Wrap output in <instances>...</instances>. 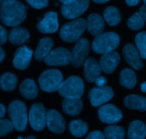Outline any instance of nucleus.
<instances>
[{"label": "nucleus", "mask_w": 146, "mask_h": 139, "mask_svg": "<svg viewBox=\"0 0 146 139\" xmlns=\"http://www.w3.org/2000/svg\"><path fill=\"white\" fill-rule=\"evenodd\" d=\"M139 14L140 15L142 19H143L145 22H146V5H143L140 9V12Z\"/></svg>", "instance_id": "nucleus-38"}, {"label": "nucleus", "mask_w": 146, "mask_h": 139, "mask_svg": "<svg viewBox=\"0 0 146 139\" xmlns=\"http://www.w3.org/2000/svg\"><path fill=\"white\" fill-rule=\"evenodd\" d=\"M69 130L72 135L80 138L85 136L88 130V126L82 120H75L69 123Z\"/></svg>", "instance_id": "nucleus-29"}, {"label": "nucleus", "mask_w": 146, "mask_h": 139, "mask_svg": "<svg viewBox=\"0 0 146 139\" xmlns=\"http://www.w3.org/2000/svg\"><path fill=\"white\" fill-rule=\"evenodd\" d=\"M26 16V7L17 0L2 5L0 7V19L6 26H18L25 20Z\"/></svg>", "instance_id": "nucleus-1"}, {"label": "nucleus", "mask_w": 146, "mask_h": 139, "mask_svg": "<svg viewBox=\"0 0 146 139\" xmlns=\"http://www.w3.org/2000/svg\"><path fill=\"white\" fill-rule=\"evenodd\" d=\"M87 139H103L105 138V135L100 130H94L87 136Z\"/></svg>", "instance_id": "nucleus-35"}, {"label": "nucleus", "mask_w": 146, "mask_h": 139, "mask_svg": "<svg viewBox=\"0 0 146 139\" xmlns=\"http://www.w3.org/2000/svg\"><path fill=\"white\" fill-rule=\"evenodd\" d=\"M125 2L128 6H136L139 3L140 0H125Z\"/></svg>", "instance_id": "nucleus-39"}, {"label": "nucleus", "mask_w": 146, "mask_h": 139, "mask_svg": "<svg viewBox=\"0 0 146 139\" xmlns=\"http://www.w3.org/2000/svg\"><path fill=\"white\" fill-rule=\"evenodd\" d=\"M92 1L97 4H104V3H106V2H109L110 0H92Z\"/></svg>", "instance_id": "nucleus-44"}, {"label": "nucleus", "mask_w": 146, "mask_h": 139, "mask_svg": "<svg viewBox=\"0 0 146 139\" xmlns=\"http://www.w3.org/2000/svg\"><path fill=\"white\" fill-rule=\"evenodd\" d=\"M140 90H141L142 92L143 93L146 92V82L143 83V84L140 85Z\"/></svg>", "instance_id": "nucleus-43"}, {"label": "nucleus", "mask_w": 146, "mask_h": 139, "mask_svg": "<svg viewBox=\"0 0 146 139\" xmlns=\"http://www.w3.org/2000/svg\"><path fill=\"white\" fill-rule=\"evenodd\" d=\"M146 136V126L140 121H134L129 126L127 138L130 139H143Z\"/></svg>", "instance_id": "nucleus-25"}, {"label": "nucleus", "mask_w": 146, "mask_h": 139, "mask_svg": "<svg viewBox=\"0 0 146 139\" xmlns=\"http://www.w3.org/2000/svg\"><path fill=\"white\" fill-rule=\"evenodd\" d=\"M61 3L62 4H67V3H70V2H72L73 0H59Z\"/></svg>", "instance_id": "nucleus-45"}, {"label": "nucleus", "mask_w": 146, "mask_h": 139, "mask_svg": "<svg viewBox=\"0 0 146 139\" xmlns=\"http://www.w3.org/2000/svg\"><path fill=\"white\" fill-rule=\"evenodd\" d=\"M5 51H4L2 47H0V62H2L4 59H5Z\"/></svg>", "instance_id": "nucleus-41"}, {"label": "nucleus", "mask_w": 146, "mask_h": 139, "mask_svg": "<svg viewBox=\"0 0 146 139\" xmlns=\"http://www.w3.org/2000/svg\"><path fill=\"white\" fill-rule=\"evenodd\" d=\"M95 84H96L97 86H103L105 85V84L107 83V79L104 76H98V78L95 79Z\"/></svg>", "instance_id": "nucleus-37"}, {"label": "nucleus", "mask_w": 146, "mask_h": 139, "mask_svg": "<svg viewBox=\"0 0 146 139\" xmlns=\"http://www.w3.org/2000/svg\"><path fill=\"white\" fill-rule=\"evenodd\" d=\"M62 81V74L60 70L55 69L46 70L39 78L40 88L46 92H54L57 91Z\"/></svg>", "instance_id": "nucleus-6"}, {"label": "nucleus", "mask_w": 146, "mask_h": 139, "mask_svg": "<svg viewBox=\"0 0 146 139\" xmlns=\"http://www.w3.org/2000/svg\"><path fill=\"white\" fill-rule=\"evenodd\" d=\"M114 96L113 89L109 86H98L92 88L89 92L90 103L94 107L102 106L103 103L111 100Z\"/></svg>", "instance_id": "nucleus-10"}, {"label": "nucleus", "mask_w": 146, "mask_h": 139, "mask_svg": "<svg viewBox=\"0 0 146 139\" xmlns=\"http://www.w3.org/2000/svg\"><path fill=\"white\" fill-rule=\"evenodd\" d=\"M8 113L14 128L18 131H24L27 124V111L25 103L19 100L11 102L8 107Z\"/></svg>", "instance_id": "nucleus-3"}, {"label": "nucleus", "mask_w": 146, "mask_h": 139, "mask_svg": "<svg viewBox=\"0 0 146 139\" xmlns=\"http://www.w3.org/2000/svg\"><path fill=\"white\" fill-rule=\"evenodd\" d=\"M123 57L127 64H130L133 69L140 70L143 69V64L140 59V55L137 49L132 43H127L123 47Z\"/></svg>", "instance_id": "nucleus-16"}, {"label": "nucleus", "mask_w": 146, "mask_h": 139, "mask_svg": "<svg viewBox=\"0 0 146 139\" xmlns=\"http://www.w3.org/2000/svg\"><path fill=\"white\" fill-rule=\"evenodd\" d=\"M88 32L94 36L101 34L105 29L103 18L98 14H91L86 20Z\"/></svg>", "instance_id": "nucleus-19"}, {"label": "nucleus", "mask_w": 146, "mask_h": 139, "mask_svg": "<svg viewBox=\"0 0 146 139\" xmlns=\"http://www.w3.org/2000/svg\"><path fill=\"white\" fill-rule=\"evenodd\" d=\"M136 46L140 53V57L143 59H146V32H143L137 34L135 39Z\"/></svg>", "instance_id": "nucleus-31"}, {"label": "nucleus", "mask_w": 146, "mask_h": 139, "mask_svg": "<svg viewBox=\"0 0 146 139\" xmlns=\"http://www.w3.org/2000/svg\"><path fill=\"white\" fill-rule=\"evenodd\" d=\"M5 113H6V109L5 106L0 103V119H2L5 116Z\"/></svg>", "instance_id": "nucleus-40"}, {"label": "nucleus", "mask_w": 146, "mask_h": 139, "mask_svg": "<svg viewBox=\"0 0 146 139\" xmlns=\"http://www.w3.org/2000/svg\"><path fill=\"white\" fill-rule=\"evenodd\" d=\"M124 104L127 109L146 111V98L135 94L128 95L124 99Z\"/></svg>", "instance_id": "nucleus-23"}, {"label": "nucleus", "mask_w": 146, "mask_h": 139, "mask_svg": "<svg viewBox=\"0 0 146 139\" xmlns=\"http://www.w3.org/2000/svg\"><path fill=\"white\" fill-rule=\"evenodd\" d=\"M120 60V55L117 52L113 51L102 54L99 63L104 72L106 74H111L117 68Z\"/></svg>", "instance_id": "nucleus-17"}, {"label": "nucleus", "mask_w": 146, "mask_h": 139, "mask_svg": "<svg viewBox=\"0 0 146 139\" xmlns=\"http://www.w3.org/2000/svg\"><path fill=\"white\" fill-rule=\"evenodd\" d=\"M15 1H17V0H0V6L5 5L7 3H9V2H15Z\"/></svg>", "instance_id": "nucleus-42"}, {"label": "nucleus", "mask_w": 146, "mask_h": 139, "mask_svg": "<svg viewBox=\"0 0 146 139\" xmlns=\"http://www.w3.org/2000/svg\"><path fill=\"white\" fill-rule=\"evenodd\" d=\"M19 92L24 98L32 100L36 99L38 95V88L34 80L27 78L21 84Z\"/></svg>", "instance_id": "nucleus-22"}, {"label": "nucleus", "mask_w": 146, "mask_h": 139, "mask_svg": "<svg viewBox=\"0 0 146 139\" xmlns=\"http://www.w3.org/2000/svg\"><path fill=\"white\" fill-rule=\"evenodd\" d=\"M89 0H73L67 4H63L61 12L63 16L67 19L78 18L88 9Z\"/></svg>", "instance_id": "nucleus-9"}, {"label": "nucleus", "mask_w": 146, "mask_h": 139, "mask_svg": "<svg viewBox=\"0 0 146 139\" xmlns=\"http://www.w3.org/2000/svg\"><path fill=\"white\" fill-rule=\"evenodd\" d=\"M54 42L51 38L44 37L40 39L38 46L34 53V57L35 59L39 61H43L50 54Z\"/></svg>", "instance_id": "nucleus-21"}, {"label": "nucleus", "mask_w": 146, "mask_h": 139, "mask_svg": "<svg viewBox=\"0 0 146 139\" xmlns=\"http://www.w3.org/2000/svg\"><path fill=\"white\" fill-rule=\"evenodd\" d=\"M46 124L50 131L60 134L65 130V121L57 111L51 109L47 112Z\"/></svg>", "instance_id": "nucleus-13"}, {"label": "nucleus", "mask_w": 146, "mask_h": 139, "mask_svg": "<svg viewBox=\"0 0 146 139\" xmlns=\"http://www.w3.org/2000/svg\"><path fill=\"white\" fill-rule=\"evenodd\" d=\"M33 51L26 46H23L17 49L13 59V65L16 69L25 70L29 67L32 59Z\"/></svg>", "instance_id": "nucleus-15"}, {"label": "nucleus", "mask_w": 146, "mask_h": 139, "mask_svg": "<svg viewBox=\"0 0 146 139\" xmlns=\"http://www.w3.org/2000/svg\"><path fill=\"white\" fill-rule=\"evenodd\" d=\"M102 69L100 63L94 58H89L84 63V76L88 82H94L100 75Z\"/></svg>", "instance_id": "nucleus-18"}, {"label": "nucleus", "mask_w": 146, "mask_h": 139, "mask_svg": "<svg viewBox=\"0 0 146 139\" xmlns=\"http://www.w3.org/2000/svg\"><path fill=\"white\" fill-rule=\"evenodd\" d=\"M59 27L57 14L54 12H48L44 18L36 24V28L42 34H52L57 32Z\"/></svg>", "instance_id": "nucleus-14"}, {"label": "nucleus", "mask_w": 146, "mask_h": 139, "mask_svg": "<svg viewBox=\"0 0 146 139\" xmlns=\"http://www.w3.org/2000/svg\"><path fill=\"white\" fill-rule=\"evenodd\" d=\"M105 21L110 26H117L121 21L120 12L115 7H109L106 8L103 12Z\"/></svg>", "instance_id": "nucleus-28"}, {"label": "nucleus", "mask_w": 146, "mask_h": 139, "mask_svg": "<svg viewBox=\"0 0 146 139\" xmlns=\"http://www.w3.org/2000/svg\"><path fill=\"white\" fill-rule=\"evenodd\" d=\"M7 38V30L3 26H0V45H2L6 43Z\"/></svg>", "instance_id": "nucleus-36"}, {"label": "nucleus", "mask_w": 146, "mask_h": 139, "mask_svg": "<svg viewBox=\"0 0 146 139\" xmlns=\"http://www.w3.org/2000/svg\"><path fill=\"white\" fill-rule=\"evenodd\" d=\"M26 138H27V139H35V137H34V136H28V137H27Z\"/></svg>", "instance_id": "nucleus-46"}, {"label": "nucleus", "mask_w": 146, "mask_h": 139, "mask_svg": "<svg viewBox=\"0 0 146 139\" xmlns=\"http://www.w3.org/2000/svg\"><path fill=\"white\" fill-rule=\"evenodd\" d=\"M86 29V20L79 18L66 24L61 28L60 32V38L64 42L73 43L80 38Z\"/></svg>", "instance_id": "nucleus-4"}, {"label": "nucleus", "mask_w": 146, "mask_h": 139, "mask_svg": "<svg viewBox=\"0 0 146 139\" xmlns=\"http://www.w3.org/2000/svg\"><path fill=\"white\" fill-rule=\"evenodd\" d=\"M47 112L44 106L41 103H35L29 112V121L31 127L36 131L44 129L46 124Z\"/></svg>", "instance_id": "nucleus-7"}, {"label": "nucleus", "mask_w": 146, "mask_h": 139, "mask_svg": "<svg viewBox=\"0 0 146 139\" xmlns=\"http://www.w3.org/2000/svg\"><path fill=\"white\" fill-rule=\"evenodd\" d=\"M89 51V42L85 38L78 39L71 52V64L72 67L75 68L82 67L86 60Z\"/></svg>", "instance_id": "nucleus-8"}, {"label": "nucleus", "mask_w": 146, "mask_h": 139, "mask_svg": "<svg viewBox=\"0 0 146 139\" xmlns=\"http://www.w3.org/2000/svg\"><path fill=\"white\" fill-rule=\"evenodd\" d=\"M98 117L102 122L108 124L116 123L123 118L121 111L113 104L102 106L98 109Z\"/></svg>", "instance_id": "nucleus-12"}, {"label": "nucleus", "mask_w": 146, "mask_h": 139, "mask_svg": "<svg viewBox=\"0 0 146 139\" xmlns=\"http://www.w3.org/2000/svg\"><path fill=\"white\" fill-rule=\"evenodd\" d=\"M15 128L13 123L8 119H0V137L10 133Z\"/></svg>", "instance_id": "nucleus-33"}, {"label": "nucleus", "mask_w": 146, "mask_h": 139, "mask_svg": "<svg viewBox=\"0 0 146 139\" xmlns=\"http://www.w3.org/2000/svg\"><path fill=\"white\" fill-rule=\"evenodd\" d=\"M17 77L15 74L7 72L0 76V88L5 91H12L17 85Z\"/></svg>", "instance_id": "nucleus-27"}, {"label": "nucleus", "mask_w": 146, "mask_h": 139, "mask_svg": "<svg viewBox=\"0 0 146 139\" xmlns=\"http://www.w3.org/2000/svg\"><path fill=\"white\" fill-rule=\"evenodd\" d=\"M127 26L133 30H139L144 27L145 22L142 19L139 13H135L127 20Z\"/></svg>", "instance_id": "nucleus-32"}, {"label": "nucleus", "mask_w": 146, "mask_h": 139, "mask_svg": "<svg viewBox=\"0 0 146 139\" xmlns=\"http://www.w3.org/2000/svg\"><path fill=\"white\" fill-rule=\"evenodd\" d=\"M84 90L85 85L82 78L76 76H72L62 81L57 91L62 97L81 98Z\"/></svg>", "instance_id": "nucleus-5"}, {"label": "nucleus", "mask_w": 146, "mask_h": 139, "mask_svg": "<svg viewBox=\"0 0 146 139\" xmlns=\"http://www.w3.org/2000/svg\"><path fill=\"white\" fill-rule=\"evenodd\" d=\"M120 43V37L115 32H105L95 36L92 43V49L95 53L106 54L114 51Z\"/></svg>", "instance_id": "nucleus-2"}, {"label": "nucleus", "mask_w": 146, "mask_h": 139, "mask_svg": "<svg viewBox=\"0 0 146 139\" xmlns=\"http://www.w3.org/2000/svg\"><path fill=\"white\" fill-rule=\"evenodd\" d=\"M62 106L64 113L69 116H75L82 111L83 103L80 98H64Z\"/></svg>", "instance_id": "nucleus-20"}, {"label": "nucleus", "mask_w": 146, "mask_h": 139, "mask_svg": "<svg viewBox=\"0 0 146 139\" xmlns=\"http://www.w3.org/2000/svg\"><path fill=\"white\" fill-rule=\"evenodd\" d=\"M48 66H67L71 62V52L64 48H57L50 51L44 59Z\"/></svg>", "instance_id": "nucleus-11"}, {"label": "nucleus", "mask_w": 146, "mask_h": 139, "mask_svg": "<svg viewBox=\"0 0 146 139\" xmlns=\"http://www.w3.org/2000/svg\"><path fill=\"white\" fill-rule=\"evenodd\" d=\"M26 2L36 9H40L48 6V0H26Z\"/></svg>", "instance_id": "nucleus-34"}, {"label": "nucleus", "mask_w": 146, "mask_h": 139, "mask_svg": "<svg viewBox=\"0 0 146 139\" xmlns=\"http://www.w3.org/2000/svg\"><path fill=\"white\" fill-rule=\"evenodd\" d=\"M120 84L127 89L134 88L137 84V77L135 71L129 68L122 70L120 74Z\"/></svg>", "instance_id": "nucleus-26"}, {"label": "nucleus", "mask_w": 146, "mask_h": 139, "mask_svg": "<svg viewBox=\"0 0 146 139\" xmlns=\"http://www.w3.org/2000/svg\"><path fill=\"white\" fill-rule=\"evenodd\" d=\"M29 34L27 29L23 27H15L11 29L8 39L13 45H22L28 40Z\"/></svg>", "instance_id": "nucleus-24"}, {"label": "nucleus", "mask_w": 146, "mask_h": 139, "mask_svg": "<svg viewBox=\"0 0 146 139\" xmlns=\"http://www.w3.org/2000/svg\"><path fill=\"white\" fill-rule=\"evenodd\" d=\"M105 138L108 139H123L125 137V130L118 126H108L104 130Z\"/></svg>", "instance_id": "nucleus-30"}, {"label": "nucleus", "mask_w": 146, "mask_h": 139, "mask_svg": "<svg viewBox=\"0 0 146 139\" xmlns=\"http://www.w3.org/2000/svg\"><path fill=\"white\" fill-rule=\"evenodd\" d=\"M143 2H144V4H145V5H146V0H143Z\"/></svg>", "instance_id": "nucleus-47"}]
</instances>
